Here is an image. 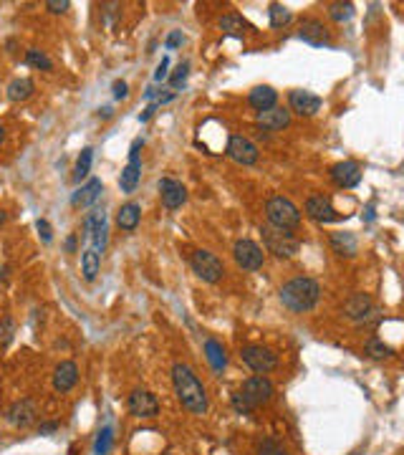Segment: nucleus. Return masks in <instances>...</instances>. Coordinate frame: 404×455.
Here are the masks:
<instances>
[{
  "mask_svg": "<svg viewBox=\"0 0 404 455\" xmlns=\"http://www.w3.org/2000/svg\"><path fill=\"white\" fill-rule=\"evenodd\" d=\"M288 106H291V111L301 114V117H314L321 109V96H316L314 91L296 89L288 94Z\"/></svg>",
  "mask_w": 404,
  "mask_h": 455,
  "instance_id": "12",
  "label": "nucleus"
},
{
  "mask_svg": "<svg viewBox=\"0 0 404 455\" xmlns=\"http://www.w3.org/2000/svg\"><path fill=\"white\" fill-rule=\"evenodd\" d=\"M328 16L336 23L351 21V18H354V6H351V3H331V6H328Z\"/></svg>",
  "mask_w": 404,
  "mask_h": 455,
  "instance_id": "31",
  "label": "nucleus"
},
{
  "mask_svg": "<svg viewBox=\"0 0 404 455\" xmlns=\"http://www.w3.org/2000/svg\"><path fill=\"white\" fill-rule=\"evenodd\" d=\"M36 228H38V233H41V238H43V243H51V225H48V220H38L36 223Z\"/></svg>",
  "mask_w": 404,
  "mask_h": 455,
  "instance_id": "40",
  "label": "nucleus"
},
{
  "mask_svg": "<svg viewBox=\"0 0 404 455\" xmlns=\"http://www.w3.org/2000/svg\"><path fill=\"white\" fill-rule=\"evenodd\" d=\"M36 91V83L31 78H16V81L8 83V99L11 101H26L31 99Z\"/></svg>",
  "mask_w": 404,
  "mask_h": 455,
  "instance_id": "25",
  "label": "nucleus"
},
{
  "mask_svg": "<svg viewBox=\"0 0 404 455\" xmlns=\"http://www.w3.org/2000/svg\"><path fill=\"white\" fill-rule=\"evenodd\" d=\"M343 314L349 319H354V322H366V319H371L377 314V306H374L369 294H354L343 304Z\"/></svg>",
  "mask_w": 404,
  "mask_h": 455,
  "instance_id": "14",
  "label": "nucleus"
},
{
  "mask_svg": "<svg viewBox=\"0 0 404 455\" xmlns=\"http://www.w3.org/2000/svg\"><path fill=\"white\" fill-rule=\"evenodd\" d=\"M299 36L301 41H306L309 46H323L328 44V31L318 18H306L299 28Z\"/></svg>",
  "mask_w": 404,
  "mask_h": 455,
  "instance_id": "18",
  "label": "nucleus"
},
{
  "mask_svg": "<svg viewBox=\"0 0 404 455\" xmlns=\"http://www.w3.org/2000/svg\"><path fill=\"white\" fill-rule=\"evenodd\" d=\"M33 417H36V405L31 400L16 402V405L11 407V412H8V420H11V425H16V428H28V425L33 422Z\"/></svg>",
  "mask_w": 404,
  "mask_h": 455,
  "instance_id": "22",
  "label": "nucleus"
},
{
  "mask_svg": "<svg viewBox=\"0 0 404 455\" xmlns=\"http://www.w3.org/2000/svg\"><path fill=\"white\" fill-rule=\"evenodd\" d=\"M46 8H48L51 13H66L68 8H71V3H68V0H48Z\"/></svg>",
  "mask_w": 404,
  "mask_h": 455,
  "instance_id": "39",
  "label": "nucleus"
},
{
  "mask_svg": "<svg viewBox=\"0 0 404 455\" xmlns=\"http://www.w3.org/2000/svg\"><path fill=\"white\" fill-rule=\"evenodd\" d=\"M258 455H291V453H288L286 448H281L276 440H263V443L258 445Z\"/></svg>",
  "mask_w": 404,
  "mask_h": 455,
  "instance_id": "36",
  "label": "nucleus"
},
{
  "mask_svg": "<svg viewBox=\"0 0 404 455\" xmlns=\"http://www.w3.org/2000/svg\"><path fill=\"white\" fill-rule=\"evenodd\" d=\"M114 96L117 99H127L129 96V86L124 81H114Z\"/></svg>",
  "mask_w": 404,
  "mask_h": 455,
  "instance_id": "42",
  "label": "nucleus"
},
{
  "mask_svg": "<svg viewBox=\"0 0 404 455\" xmlns=\"http://www.w3.org/2000/svg\"><path fill=\"white\" fill-rule=\"evenodd\" d=\"M91 160H94V150H91V147H83L76 160V170H73V178H76L78 183L91 173Z\"/></svg>",
  "mask_w": 404,
  "mask_h": 455,
  "instance_id": "29",
  "label": "nucleus"
},
{
  "mask_svg": "<svg viewBox=\"0 0 404 455\" xmlns=\"http://www.w3.org/2000/svg\"><path fill=\"white\" fill-rule=\"evenodd\" d=\"M306 215L316 223H333L338 220V213L336 208L331 205L326 195H311L309 200H306Z\"/></svg>",
  "mask_w": 404,
  "mask_h": 455,
  "instance_id": "13",
  "label": "nucleus"
},
{
  "mask_svg": "<svg viewBox=\"0 0 404 455\" xmlns=\"http://www.w3.org/2000/svg\"><path fill=\"white\" fill-rule=\"evenodd\" d=\"M167 68H170V61H167V58H162V63L157 66V71H155V81H162V78H167Z\"/></svg>",
  "mask_w": 404,
  "mask_h": 455,
  "instance_id": "43",
  "label": "nucleus"
},
{
  "mask_svg": "<svg viewBox=\"0 0 404 455\" xmlns=\"http://www.w3.org/2000/svg\"><path fill=\"white\" fill-rule=\"evenodd\" d=\"M78 382V367L73 364V362H61V364L56 367L53 372V389L56 392H68V389H73Z\"/></svg>",
  "mask_w": 404,
  "mask_h": 455,
  "instance_id": "19",
  "label": "nucleus"
},
{
  "mask_svg": "<svg viewBox=\"0 0 404 455\" xmlns=\"http://www.w3.org/2000/svg\"><path fill=\"white\" fill-rule=\"evenodd\" d=\"M255 124L263 127L266 132H278V129H286L291 124V109H283V106H273V109L258 111Z\"/></svg>",
  "mask_w": 404,
  "mask_h": 455,
  "instance_id": "16",
  "label": "nucleus"
},
{
  "mask_svg": "<svg viewBox=\"0 0 404 455\" xmlns=\"http://www.w3.org/2000/svg\"><path fill=\"white\" fill-rule=\"evenodd\" d=\"M266 218L268 225L283 228V230H291V228L301 225V210L288 198H283V195H273L271 200L266 203Z\"/></svg>",
  "mask_w": 404,
  "mask_h": 455,
  "instance_id": "3",
  "label": "nucleus"
},
{
  "mask_svg": "<svg viewBox=\"0 0 404 455\" xmlns=\"http://www.w3.org/2000/svg\"><path fill=\"white\" fill-rule=\"evenodd\" d=\"M13 334H16V322L11 317L0 319V347H8L13 342Z\"/></svg>",
  "mask_w": 404,
  "mask_h": 455,
  "instance_id": "34",
  "label": "nucleus"
},
{
  "mask_svg": "<svg viewBox=\"0 0 404 455\" xmlns=\"http://www.w3.org/2000/svg\"><path fill=\"white\" fill-rule=\"evenodd\" d=\"M56 428H58L56 422H48V425H41V433H53Z\"/></svg>",
  "mask_w": 404,
  "mask_h": 455,
  "instance_id": "46",
  "label": "nucleus"
},
{
  "mask_svg": "<svg viewBox=\"0 0 404 455\" xmlns=\"http://www.w3.org/2000/svg\"><path fill=\"white\" fill-rule=\"evenodd\" d=\"M6 218H8V215H6V210H3V208H0V225H3V223H6Z\"/></svg>",
  "mask_w": 404,
  "mask_h": 455,
  "instance_id": "47",
  "label": "nucleus"
},
{
  "mask_svg": "<svg viewBox=\"0 0 404 455\" xmlns=\"http://www.w3.org/2000/svg\"><path fill=\"white\" fill-rule=\"evenodd\" d=\"M160 195H162V205H165L167 210H177V208H182L185 200H187L185 185L172 178L160 180Z\"/></svg>",
  "mask_w": 404,
  "mask_h": 455,
  "instance_id": "15",
  "label": "nucleus"
},
{
  "mask_svg": "<svg viewBox=\"0 0 404 455\" xmlns=\"http://www.w3.org/2000/svg\"><path fill=\"white\" fill-rule=\"evenodd\" d=\"M187 73H190V63H180L177 66V71L172 73V78H170V83L177 89V86H182L185 83V78H187Z\"/></svg>",
  "mask_w": 404,
  "mask_h": 455,
  "instance_id": "37",
  "label": "nucleus"
},
{
  "mask_svg": "<svg viewBox=\"0 0 404 455\" xmlns=\"http://www.w3.org/2000/svg\"><path fill=\"white\" fill-rule=\"evenodd\" d=\"M240 359H243V364L248 367V369H253L255 374H268L278 367L276 352L268 349V347H263V344L243 347V349H240Z\"/></svg>",
  "mask_w": 404,
  "mask_h": 455,
  "instance_id": "6",
  "label": "nucleus"
},
{
  "mask_svg": "<svg viewBox=\"0 0 404 455\" xmlns=\"http://www.w3.org/2000/svg\"><path fill=\"white\" fill-rule=\"evenodd\" d=\"M281 304L286 306L288 311H294V314H306L311 311L318 299H321V286L316 278L309 276H299V278H291L288 283H283L281 289Z\"/></svg>",
  "mask_w": 404,
  "mask_h": 455,
  "instance_id": "2",
  "label": "nucleus"
},
{
  "mask_svg": "<svg viewBox=\"0 0 404 455\" xmlns=\"http://www.w3.org/2000/svg\"><path fill=\"white\" fill-rule=\"evenodd\" d=\"M366 354L374 357V359H384V357H392L394 352L389 344H384L382 339H369V342H366Z\"/></svg>",
  "mask_w": 404,
  "mask_h": 455,
  "instance_id": "33",
  "label": "nucleus"
},
{
  "mask_svg": "<svg viewBox=\"0 0 404 455\" xmlns=\"http://www.w3.org/2000/svg\"><path fill=\"white\" fill-rule=\"evenodd\" d=\"M6 139V129H3V124H0V142Z\"/></svg>",
  "mask_w": 404,
  "mask_h": 455,
  "instance_id": "48",
  "label": "nucleus"
},
{
  "mask_svg": "<svg viewBox=\"0 0 404 455\" xmlns=\"http://www.w3.org/2000/svg\"><path fill=\"white\" fill-rule=\"evenodd\" d=\"M278 101V91L271 89V86H255L253 91L248 94V104L253 106V109L258 111H266V109H273Z\"/></svg>",
  "mask_w": 404,
  "mask_h": 455,
  "instance_id": "21",
  "label": "nucleus"
},
{
  "mask_svg": "<svg viewBox=\"0 0 404 455\" xmlns=\"http://www.w3.org/2000/svg\"><path fill=\"white\" fill-rule=\"evenodd\" d=\"M261 233H263V243H266L268 253L278 255V258H294L301 250V240L294 238V233H288L283 228L266 225Z\"/></svg>",
  "mask_w": 404,
  "mask_h": 455,
  "instance_id": "4",
  "label": "nucleus"
},
{
  "mask_svg": "<svg viewBox=\"0 0 404 455\" xmlns=\"http://www.w3.org/2000/svg\"><path fill=\"white\" fill-rule=\"evenodd\" d=\"M26 61L31 63L33 68H41V71H51V68H53V61H51L48 56H46L43 51H38V48H28L26 51Z\"/></svg>",
  "mask_w": 404,
  "mask_h": 455,
  "instance_id": "30",
  "label": "nucleus"
},
{
  "mask_svg": "<svg viewBox=\"0 0 404 455\" xmlns=\"http://www.w3.org/2000/svg\"><path fill=\"white\" fill-rule=\"evenodd\" d=\"M111 448V428H104L99 435H96V443H94V453L96 455H106Z\"/></svg>",
  "mask_w": 404,
  "mask_h": 455,
  "instance_id": "35",
  "label": "nucleus"
},
{
  "mask_svg": "<svg viewBox=\"0 0 404 455\" xmlns=\"http://www.w3.org/2000/svg\"><path fill=\"white\" fill-rule=\"evenodd\" d=\"M233 407L240 412V415H250V412H253V407H250L248 402L243 400V394H240V392L233 394Z\"/></svg>",
  "mask_w": 404,
  "mask_h": 455,
  "instance_id": "38",
  "label": "nucleus"
},
{
  "mask_svg": "<svg viewBox=\"0 0 404 455\" xmlns=\"http://www.w3.org/2000/svg\"><path fill=\"white\" fill-rule=\"evenodd\" d=\"M205 359L212 367V372H222L227 367V354L225 347L217 342V339H205Z\"/></svg>",
  "mask_w": 404,
  "mask_h": 455,
  "instance_id": "23",
  "label": "nucleus"
},
{
  "mask_svg": "<svg viewBox=\"0 0 404 455\" xmlns=\"http://www.w3.org/2000/svg\"><path fill=\"white\" fill-rule=\"evenodd\" d=\"M190 263H192V271L197 273V278H202L205 283H217L225 273L222 261L210 250H195Z\"/></svg>",
  "mask_w": 404,
  "mask_h": 455,
  "instance_id": "7",
  "label": "nucleus"
},
{
  "mask_svg": "<svg viewBox=\"0 0 404 455\" xmlns=\"http://www.w3.org/2000/svg\"><path fill=\"white\" fill-rule=\"evenodd\" d=\"M180 44H182V31H172L167 36V48H177Z\"/></svg>",
  "mask_w": 404,
  "mask_h": 455,
  "instance_id": "41",
  "label": "nucleus"
},
{
  "mask_svg": "<svg viewBox=\"0 0 404 455\" xmlns=\"http://www.w3.org/2000/svg\"><path fill=\"white\" fill-rule=\"evenodd\" d=\"M101 190H104V185H101L99 178H91L86 185H81V188L73 193L71 198V205L73 208H86L91 205V203H96V198L101 195Z\"/></svg>",
  "mask_w": 404,
  "mask_h": 455,
  "instance_id": "20",
  "label": "nucleus"
},
{
  "mask_svg": "<svg viewBox=\"0 0 404 455\" xmlns=\"http://www.w3.org/2000/svg\"><path fill=\"white\" fill-rule=\"evenodd\" d=\"M258 155H261L258 147L248 137H243V134H233V137L227 139V157L233 162H238V165H255Z\"/></svg>",
  "mask_w": 404,
  "mask_h": 455,
  "instance_id": "9",
  "label": "nucleus"
},
{
  "mask_svg": "<svg viewBox=\"0 0 404 455\" xmlns=\"http://www.w3.org/2000/svg\"><path fill=\"white\" fill-rule=\"evenodd\" d=\"M331 180L338 188H356V185L361 183V167L351 160L336 162V165L331 167Z\"/></svg>",
  "mask_w": 404,
  "mask_h": 455,
  "instance_id": "17",
  "label": "nucleus"
},
{
  "mask_svg": "<svg viewBox=\"0 0 404 455\" xmlns=\"http://www.w3.org/2000/svg\"><path fill=\"white\" fill-rule=\"evenodd\" d=\"M139 147H142V139H134L132 150H129V165L122 170V178H119V188L122 193H134L142 178V160H139Z\"/></svg>",
  "mask_w": 404,
  "mask_h": 455,
  "instance_id": "10",
  "label": "nucleus"
},
{
  "mask_svg": "<svg viewBox=\"0 0 404 455\" xmlns=\"http://www.w3.org/2000/svg\"><path fill=\"white\" fill-rule=\"evenodd\" d=\"M240 394H243V400L248 402L253 410H258V407L268 405V402L273 400L276 387H273V382L266 377V374H255V377L245 379L243 389H240Z\"/></svg>",
  "mask_w": 404,
  "mask_h": 455,
  "instance_id": "5",
  "label": "nucleus"
},
{
  "mask_svg": "<svg viewBox=\"0 0 404 455\" xmlns=\"http://www.w3.org/2000/svg\"><path fill=\"white\" fill-rule=\"evenodd\" d=\"M172 384H175V392H177L185 410H190L192 415H205L207 392L202 387V382H200V377L192 372V367L177 362L172 367Z\"/></svg>",
  "mask_w": 404,
  "mask_h": 455,
  "instance_id": "1",
  "label": "nucleus"
},
{
  "mask_svg": "<svg viewBox=\"0 0 404 455\" xmlns=\"http://www.w3.org/2000/svg\"><path fill=\"white\" fill-rule=\"evenodd\" d=\"M331 248L338 255H354L359 243H356L354 233H331Z\"/></svg>",
  "mask_w": 404,
  "mask_h": 455,
  "instance_id": "26",
  "label": "nucleus"
},
{
  "mask_svg": "<svg viewBox=\"0 0 404 455\" xmlns=\"http://www.w3.org/2000/svg\"><path fill=\"white\" fill-rule=\"evenodd\" d=\"M99 266H101V255L96 253L94 248L83 250V255H81V273H83V278H86V281H94L96 273H99Z\"/></svg>",
  "mask_w": 404,
  "mask_h": 455,
  "instance_id": "27",
  "label": "nucleus"
},
{
  "mask_svg": "<svg viewBox=\"0 0 404 455\" xmlns=\"http://www.w3.org/2000/svg\"><path fill=\"white\" fill-rule=\"evenodd\" d=\"M157 106H160V104H152V106H147V109H144L142 114H139V122H147V119H150L152 114H155V111H157Z\"/></svg>",
  "mask_w": 404,
  "mask_h": 455,
  "instance_id": "44",
  "label": "nucleus"
},
{
  "mask_svg": "<svg viewBox=\"0 0 404 455\" xmlns=\"http://www.w3.org/2000/svg\"><path fill=\"white\" fill-rule=\"evenodd\" d=\"M220 31H225L227 36H243L245 21L238 16V13H227V16L220 18Z\"/></svg>",
  "mask_w": 404,
  "mask_h": 455,
  "instance_id": "28",
  "label": "nucleus"
},
{
  "mask_svg": "<svg viewBox=\"0 0 404 455\" xmlns=\"http://www.w3.org/2000/svg\"><path fill=\"white\" fill-rule=\"evenodd\" d=\"M233 255H235V263H238L243 271H261L263 268V261H266V253H263V248L255 240H238L233 248Z\"/></svg>",
  "mask_w": 404,
  "mask_h": 455,
  "instance_id": "8",
  "label": "nucleus"
},
{
  "mask_svg": "<svg viewBox=\"0 0 404 455\" xmlns=\"http://www.w3.org/2000/svg\"><path fill=\"white\" fill-rule=\"evenodd\" d=\"M271 26L273 28H283V26H288V23H291V11H288L286 6H281V3H273L271 6Z\"/></svg>",
  "mask_w": 404,
  "mask_h": 455,
  "instance_id": "32",
  "label": "nucleus"
},
{
  "mask_svg": "<svg viewBox=\"0 0 404 455\" xmlns=\"http://www.w3.org/2000/svg\"><path fill=\"white\" fill-rule=\"evenodd\" d=\"M73 248H76V235H68V240H66V250H68V253H73Z\"/></svg>",
  "mask_w": 404,
  "mask_h": 455,
  "instance_id": "45",
  "label": "nucleus"
},
{
  "mask_svg": "<svg viewBox=\"0 0 404 455\" xmlns=\"http://www.w3.org/2000/svg\"><path fill=\"white\" fill-rule=\"evenodd\" d=\"M139 218H142V208H139L137 203H127V205H122V208H119V213H117L119 228H122V230H127V233L137 230Z\"/></svg>",
  "mask_w": 404,
  "mask_h": 455,
  "instance_id": "24",
  "label": "nucleus"
},
{
  "mask_svg": "<svg viewBox=\"0 0 404 455\" xmlns=\"http://www.w3.org/2000/svg\"><path fill=\"white\" fill-rule=\"evenodd\" d=\"M127 407L134 417H157V412H160V402H157L155 394L147 392V389H134V392L129 394Z\"/></svg>",
  "mask_w": 404,
  "mask_h": 455,
  "instance_id": "11",
  "label": "nucleus"
}]
</instances>
